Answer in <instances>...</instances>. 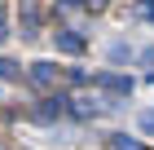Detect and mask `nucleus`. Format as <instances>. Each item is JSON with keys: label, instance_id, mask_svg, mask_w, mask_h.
<instances>
[{"label": "nucleus", "instance_id": "obj_1", "mask_svg": "<svg viewBox=\"0 0 154 150\" xmlns=\"http://www.w3.org/2000/svg\"><path fill=\"white\" fill-rule=\"evenodd\" d=\"M97 88H106V93H119V97H128L132 93V80L128 75H119V71H101V75H93Z\"/></svg>", "mask_w": 154, "mask_h": 150}, {"label": "nucleus", "instance_id": "obj_2", "mask_svg": "<svg viewBox=\"0 0 154 150\" xmlns=\"http://www.w3.org/2000/svg\"><path fill=\"white\" fill-rule=\"evenodd\" d=\"M66 102H71V97H44V102H40L35 110H31V115H35L40 124H48V119H57L62 110H66Z\"/></svg>", "mask_w": 154, "mask_h": 150}, {"label": "nucleus", "instance_id": "obj_3", "mask_svg": "<svg viewBox=\"0 0 154 150\" xmlns=\"http://www.w3.org/2000/svg\"><path fill=\"white\" fill-rule=\"evenodd\" d=\"M31 84L53 88V84H57V66H53V62H31Z\"/></svg>", "mask_w": 154, "mask_h": 150}, {"label": "nucleus", "instance_id": "obj_4", "mask_svg": "<svg viewBox=\"0 0 154 150\" xmlns=\"http://www.w3.org/2000/svg\"><path fill=\"white\" fill-rule=\"evenodd\" d=\"M53 40H57V49H62V53H84V49H88V40H84L79 31H57Z\"/></svg>", "mask_w": 154, "mask_h": 150}, {"label": "nucleus", "instance_id": "obj_5", "mask_svg": "<svg viewBox=\"0 0 154 150\" xmlns=\"http://www.w3.org/2000/svg\"><path fill=\"white\" fill-rule=\"evenodd\" d=\"M40 27V0H22V35H31Z\"/></svg>", "mask_w": 154, "mask_h": 150}, {"label": "nucleus", "instance_id": "obj_6", "mask_svg": "<svg viewBox=\"0 0 154 150\" xmlns=\"http://www.w3.org/2000/svg\"><path fill=\"white\" fill-rule=\"evenodd\" d=\"M71 110H75L79 119H93L97 110H101V106H97V102H88V97H71Z\"/></svg>", "mask_w": 154, "mask_h": 150}, {"label": "nucleus", "instance_id": "obj_7", "mask_svg": "<svg viewBox=\"0 0 154 150\" xmlns=\"http://www.w3.org/2000/svg\"><path fill=\"white\" fill-rule=\"evenodd\" d=\"M22 71H18V62H9V58H0V80H18Z\"/></svg>", "mask_w": 154, "mask_h": 150}, {"label": "nucleus", "instance_id": "obj_8", "mask_svg": "<svg viewBox=\"0 0 154 150\" xmlns=\"http://www.w3.org/2000/svg\"><path fill=\"white\" fill-rule=\"evenodd\" d=\"M110 146H115V150H145L141 141H132V137H110Z\"/></svg>", "mask_w": 154, "mask_h": 150}, {"label": "nucleus", "instance_id": "obj_9", "mask_svg": "<svg viewBox=\"0 0 154 150\" xmlns=\"http://www.w3.org/2000/svg\"><path fill=\"white\" fill-rule=\"evenodd\" d=\"M137 13H141V18H154V0H145V5H137Z\"/></svg>", "mask_w": 154, "mask_h": 150}, {"label": "nucleus", "instance_id": "obj_10", "mask_svg": "<svg viewBox=\"0 0 154 150\" xmlns=\"http://www.w3.org/2000/svg\"><path fill=\"white\" fill-rule=\"evenodd\" d=\"M141 128H145V132H154V110H145V115H141Z\"/></svg>", "mask_w": 154, "mask_h": 150}, {"label": "nucleus", "instance_id": "obj_11", "mask_svg": "<svg viewBox=\"0 0 154 150\" xmlns=\"http://www.w3.org/2000/svg\"><path fill=\"white\" fill-rule=\"evenodd\" d=\"M5 35H9V31H5V5H0V40H5Z\"/></svg>", "mask_w": 154, "mask_h": 150}, {"label": "nucleus", "instance_id": "obj_12", "mask_svg": "<svg viewBox=\"0 0 154 150\" xmlns=\"http://www.w3.org/2000/svg\"><path fill=\"white\" fill-rule=\"evenodd\" d=\"M141 62H154V49H145V53H141Z\"/></svg>", "mask_w": 154, "mask_h": 150}, {"label": "nucleus", "instance_id": "obj_13", "mask_svg": "<svg viewBox=\"0 0 154 150\" xmlns=\"http://www.w3.org/2000/svg\"><path fill=\"white\" fill-rule=\"evenodd\" d=\"M62 5H84V0H62Z\"/></svg>", "mask_w": 154, "mask_h": 150}, {"label": "nucleus", "instance_id": "obj_14", "mask_svg": "<svg viewBox=\"0 0 154 150\" xmlns=\"http://www.w3.org/2000/svg\"><path fill=\"white\" fill-rule=\"evenodd\" d=\"M88 5H106V0H88Z\"/></svg>", "mask_w": 154, "mask_h": 150}, {"label": "nucleus", "instance_id": "obj_15", "mask_svg": "<svg viewBox=\"0 0 154 150\" xmlns=\"http://www.w3.org/2000/svg\"><path fill=\"white\" fill-rule=\"evenodd\" d=\"M0 150H5V146H0Z\"/></svg>", "mask_w": 154, "mask_h": 150}]
</instances>
